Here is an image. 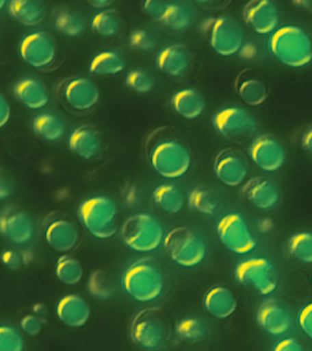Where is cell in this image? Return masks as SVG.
<instances>
[{
	"instance_id": "obj_23",
	"label": "cell",
	"mask_w": 312,
	"mask_h": 351,
	"mask_svg": "<svg viewBox=\"0 0 312 351\" xmlns=\"http://www.w3.org/2000/svg\"><path fill=\"white\" fill-rule=\"evenodd\" d=\"M155 62L161 73L171 77H180L191 64L190 51L183 44H172L159 51Z\"/></svg>"
},
{
	"instance_id": "obj_15",
	"label": "cell",
	"mask_w": 312,
	"mask_h": 351,
	"mask_svg": "<svg viewBox=\"0 0 312 351\" xmlns=\"http://www.w3.org/2000/svg\"><path fill=\"white\" fill-rule=\"evenodd\" d=\"M213 172L218 180L224 186L235 188L242 185L248 178V158L239 150L226 148L216 156L213 163Z\"/></svg>"
},
{
	"instance_id": "obj_49",
	"label": "cell",
	"mask_w": 312,
	"mask_h": 351,
	"mask_svg": "<svg viewBox=\"0 0 312 351\" xmlns=\"http://www.w3.org/2000/svg\"><path fill=\"white\" fill-rule=\"evenodd\" d=\"M11 117V107L8 99L0 93V129L4 128L10 121Z\"/></svg>"
},
{
	"instance_id": "obj_21",
	"label": "cell",
	"mask_w": 312,
	"mask_h": 351,
	"mask_svg": "<svg viewBox=\"0 0 312 351\" xmlns=\"http://www.w3.org/2000/svg\"><path fill=\"white\" fill-rule=\"evenodd\" d=\"M45 240L52 250L66 254L75 248L79 243L78 228L70 219H53L46 227Z\"/></svg>"
},
{
	"instance_id": "obj_30",
	"label": "cell",
	"mask_w": 312,
	"mask_h": 351,
	"mask_svg": "<svg viewBox=\"0 0 312 351\" xmlns=\"http://www.w3.org/2000/svg\"><path fill=\"white\" fill-rule=\"evenodd\" d=\"M126 68L125 58L114 51H101L92 58L90 63V73L99 76L116 75Z\"/></svg>"
},
{
	"instance_id": "obj_2",
	"label": "cell",
	"mask_w": 312,
	"mask_h": 351,
	"mask_svg": "<svg viewBox=\"0 0 312 351\" xmlns=\"http://www.w3.org/2000/svg\"><path fill=\"white\" fill-rule=\"evenodd\" d=\"M149 161L153 170L166 180L183 177L192 166L190 150L177 136L159 134L149 145Z\"/></svg>"
},
{
	"instance_id": "obj_3",
	"label": "cell",
	"mask_w": 312,
	"mask_h": 351,
	"mask_svg": "<svg viewBox=\"0 0 312 351\" xmlns=\"http://www.w3.org/2000/svg\"><path fill=\"white\" fill-rule=\"evenodd\" d=\"M166 277L160 266L149 258H142L123 271L122 287L126 295L138 303L157 300L163 295Z\"/></svg>"
},
{
	"instance_id": "obj_26",
	"label": "cell",
	"mask_w": 312,
	"mask_h": 351,
	"mask_svg": "<svg viewBox=\"0 0 312 351\" xmlns=\"http://www.w3.org/2000/svg\"><path fill=\"white\" fill-rule=\"evenodd\" d=\"M171 106L180 117L194 120L201 117L205 109L204 95L196 88H185L172 96Z\"/></svg>"
},
{
	"instance_id": "obj_17",
	"label": "cell",
	"mask_w": 312,
	"mask_h": 351,
	"mask_svg": "<svg viewBox=\"0 0 312 351\" xmlns=\"http://www.w3.org/2000/svg\"><path fill=\"white\" fill-rule=\"evenodd\" d=\"M256 318L259 328L274 337L283 336L292 326L289 310L276 299L263 302L257 309Z\"/></svg>"
},
{
	"instance_id": "obj_25",
	"label": "cell",
	"mask_w": 312,
	"mask_h": 351,
	"mask_svg": "<svg viewBox=\"0 0 312 351\" xmlns=\"http://www.w3.org/2000/svg\"><path fill=\"white\" fill-rule=\"evenodd\" d=\"M16 97L27 108L40 110L48 106L49 92L43 82L37 78H25L14 87Z\"/></svg>"
},
{
	"instance_id": "obj_33",
	"label": "cell",
	"mask_w": 312,
	"mask_h": 351,
	"mask_svg": "<svg viewBox=\"0 0 312 351\" xmlns=\"http://www.w3.org/2000/svg\"><path fill=\"white\" fill-rule=\"evenodd\" d=\"M193 21L191 11L179 3L166 2V8L160 23L170 29L180 32L190 27Z\"/></svg>"
},
{
	"instance_id": "obj_39",
	"label": "cell",
	"mask_w": 312,
	"mask_h": 351,
	"mask_svg": "<svg viewBox=\"0 0 312 351\" xmlns=\"http://www.w3.org/2000/svg\"><path fill=\"white\" fill-rule=\"evenodd\" d=\"M188 204L192 210L204 215H213L218 210V202L208 189L197 186L188 195Z\"/></svg>"
},
{
	"instance_id": "obj_10",
	"label": "cell",
	"mask_w": 312,
	"mask_h": 351,
	"mask_svg": "<svg viewBox=\"0 0 312 351\" xmlns=\"http://www.w3.org/2000/svg\"><path fill=\"white\" fill-rule=\"evenodd\" d=\"M220 243L233 254H250L257 247V240L248 222L240 214L229 213L222 217L216 224Z\"/></svg>"
},
{
	"instance_id": "obj_16",
	"label": "cell",
	"mask_w": 312,
	"mask_h": 351,
	"mask_svg": "<svg viewBox=\"0 0 312 351\" xmlns=\"http://www.w3.org/2000/svg\"><path fill=\"white\" fill-rule=\"evenodd\" d=\"M246 24L259 35H271L278 27L281 15L278 5L270 0H253L243 10Z\"/></svg>"
},
{
	"instance_id": "obj_34",
	"label": "cell",
	"mask_w": 312,
	"mask_h": 351,
	"mask_svg": "<svg viewBox=\"0 0 312 351\" xmlns=\"http://www.w3.org/2000/svg\"><path fill=\"white\" fill-rule=\"evenodd\" d=\"M287 250L298 262L312 265V232H298L290 236Z\"/></svg>"
},
{
	"instance_id": "obj_31",
	"label": "cell",
	"mask_w": 312,
	"mask_h": 351,
	"mask_svg": "<svg viewBox=\"0 0 312 351\" xmlns=\"http://www.w3.org/2000/svg\"><path fill=\"white\" fill-rule=\"evenodd\" d=\"M237 89L241 100L249 106H261L268 97L267 85L257 77L248 76L241 79Z\"/></svg>"
},
{
	"instance_id": "obj_27",
	"label": "cell",
	"mask_w": 312,
	"mask_h": 351,
	"mask_svg": "<svg viewBox=\"0 0 312 351\" xmlns=\"http://www.w3.org/2000/svg\"><path fill=\"white\" fill-rule=\"evenodd\" d=\"M8 10L15 21L26 27L37 26L46 16L43 3L33 0H12L8 3Z\"/></svg>"
},
{
	"instance_id": "obj_44",
	"label": "cell",
	"mask_w": 312,
	"mask_h": 351,
	"mask_svg": "<svg viewBox=\"0 0 312 351\" xmlns=\"http://www.w3.org/2000/svg\"><path fill=\"white\" fill-rule=\"evenodd\" d=\"M0 261L10 270L18 271L23 265L24 257L16 250L7 249L0 254Z\"/></svg>"
},
{
	"instance_id": "obj_53",
	"label": "cell",
	"mask_w": 312,
	"mask_h": 351,
	"mask_svg": "<svg viewBox=\"0 0 312 351\" xmlns=\"http://www.w3.org/2000/svg\"><path fill=\"white\" fill-rule=\"evenodd\" d=\"M114 1H109V0H94V1H90L89 4L94 8H107L114 5Z\"/></svg>"
},
{
	"instance_id": "obj_13",
	"label": "cell",
	"mask_w": 312,
	"mask_h": 351,
	"mask_svg": "<svg viewBox=\"0 0 312 351\" xmlns=\"http://www.w3.org/2000/svg\"><path fill=\"white\" fill-rule=\"evenodd\" d=\"M0 235L13 245H29L36 235L34 219L27 211L5 208L0 213Z\"/></svg>"
},
{
	"instance_id": "obj_6",
	"label": "cell",
	"mask_w": 312,
	"mask_h": 351,
	"mask_svg": "<svg viewBox=\"0 0 312 351\" xmlns=\"http://www.w3.org/2000/svg\"><path fill=\"white\" fill-rule=\"evenodd\" d=\"M163 225L149 213H137L120 228V237L128 248L140 254L155 252L164 243Z\"/></svg>"
},
{
	"instance_id": "obj_54",
	"label": "cell",
	"mask_w": 312,
	"mask_h": 351,
	"mask_svg": "<svg viewBox=\"0 0 312 351\" xmlns=\"http://www.w3.org/2000/svg\"><path fill=\"white\" fill-rule=\"evenodd\" d=\"M34 312L36 315H42L46 314V308L45 306H42V304H36L34 307Z\"/></svg>"
},
{
	"instance_id": "obj_55",
	"label": "cell",
	"mask_w": 312,
	"mask_h": 351,
	"mask_svg": "<svg viewBox=\"0 0 312 351\" xmlns=\"http://www.w3.org/2000/svg\"><path fill=\"white\" fill-rule=\"evenodd\" d=\"M5 5H7V2L4 1V0H0V10H2Z\"/></svg>"
},
{
	"instance_id": "obj_36",
	"label": "cell",
	"mask_w": 312,
	"mask_h": 351,
	"mask_svg": "<svg viewBox=\"0 0 312 351\" xmlns=\"http://www.w3.org/2000/svg\"><path fill=\"white\" fill-rule=\"evenodd\" d=\"M92 29L101 37H112L119 32V15L114 10H105L96 13L92 19Z\"/></svg>"
},
{
	"instance_id": "obj_43",
	"label": "cell",
	"mask_w": 312,
	"mask_h": 351,
	"mask_svg": "<svg viewBox=\"0 0 312 351\" xmlns=\"http://www.w3.org/2000/svg\"><path fill=\"white\" fill-rule=\"evenodd\" d=\"M297 323L304 335L312 340V302L301 307L298 313Z\"/></svg>"
},
{
	"instance_id": "obj_50",
	"label": "cell",
	"mask_w": 312,
	"mask_h": 351,
	"mask_svg": "<svg viewBox=\"0 0 312 351\" xmlns=\"http://www.w3.org/2000/svg\"><path fill=\"white\" fill-rule=\"evenodd\" d=\"M300 144L303 149L312 156V125L304 130L301 136Z\"/></svg>"
},
{
	"instance_id": "obj_46",
	"label": "cell",
	"mask_w": 312,
	"mask_h": 351,
	"mask_svg": "<svg viewBox=\"0 0 312 351\" xmlns=\"http://www.w3.org/2000/svg\"><path fill=\"white\" fill-rule=\"evenodd\" d=\"M166 5V2L159 1V0H149V1L144 2L142 8H144V12L146 13L151 19H153V21L160 22Z\"/></svg>"
},
{
	"instance_id": "obj_19",
	"label": "cell",
	"mask_w": 312,
	"mask_h": 351,
	"mask_svg": "<svg viewBox=\"0 0 312 351\" xmlns=\"http://www.w3.org/2000/svg\"><path fill=\"white\" fill-rule=\"evenodd\" d=\"M245 199L260 210H270L278 206L281 199L278 186L273 180L264 177L251 178L243 188Z\"/></svg>"
},
{
	"instance_id": "obj_4",
	"label": "cell",
	"mask_w": 312,
	"mask_h": 351,
	"mask_svg": "<svg viewBox=\"0 0 312 351\" xmlns=\"http://www.w3.org/2000/svg\"><path fill=\"white\" fill-rule=\"evenodd\" d=\"M78 218L88 232L98 240H108L119 230L118 206L114 199L105 195L82 200Z\"/></svg>"
},
{
	"instance_id": "obj_24",
	"label": "cell",
	"mask_w": 312,
	"mask_h": 351,
	"mask_svg": "<svg viewBox=\"0 0 312 351\" xmlns=\"http://www.w3.org/2000/svg\"><path fill=\"white\" fill-rule=\"evenodd\" d=\"M68 145L74 155L89 160L101 152V138L99 132L92 126L82 125L70 134Z\"/></svg>"
},
{
	"instance_id": "obj_42",
	"label": "cell",
	"mask_w": 312,
	"mask_h": 351,
	"mask_svg": "<svg viewBox=\"0 0 312 351\" xmlns=\"http://www.w3.org/2000/svg\"><path fill=\"white\" fill-rule=\"evenodd\" d=\"M129 43L138 51H149L155 48V43L152 36L145 29H138L131 32L129 37Z\"/></svg>"
},
{
	"instance_id": "obj_20",
	"label": "cell",
	"mask_w": 312,
	"mask_h": 351,
	"mask_svg": "<svg viewBox=\"0 0 312 351\" xmlns=\"http://www.w3.org/2000/svg\"><path fill=\"white\" fill-rule=\"evenodd\" d=\"M56 315L63 325L70 328H79L89 321L92 308L83 296L68 293L57 302Z\"/></svg>"
},
{
	"instance_id": "obj_9",
	"label": "cell",
	"mask_w": 312,
	"mask_h": 351,
	"mask_svg": "<svg viewBox=\"0 0 312 351\" xmlns=\"http://www.w3.org/2000/svg\"><path fill=\"white\" fill-rule=\"evenodd\" d=\"M235 277L242 287L263 296L270 295L278 287L275 267L263 257L248 258L238 263Z\"/></svg>"
},
{
	"instance_id": "obj_8",
	"label": "cell",
	"mask_w": 312,
	"mask_h": 351,
	"mask_svg": "<svg viewBox=\"0 0 312 351\" xmlns=\"http://www.w3.org/2000/svg\"><path fill=\"white\" fill-rule=\"evenodd\" d=\"M213 125L224 138L237 144L252 141L257 131L253 114L240 106H227L219 110L213 114Z\"/></svg>"
},
{
	"instance_id": "obj_32",
	"label": "cell",
	"mask_w": 312,
	"mask_h": 351,
	"mask_svg": "<svg viewBox=\"0 0 312 351\" xmlns=\"http://www.w3.org/2000/svg\"><path fill=\"white\" fill-rule=\"evenodd\" d=\"M55 274L62 284L76 285L83 277V267L76 257L70 254H63L57 260Z\"/></svg>"
},
{
	"instance_id": "obj_29",
	"label": "cell",
	"mask_w": 312,
	"mask_h": 351,
	"mask_svg": "<svg viewBox=\"0 0 312 351\" xmlns=\"http://www.w3.org/2000/svg\"><path fill=\"white\" fill-rule=\"evenodd\" d=\"M32 129L41 138L46 141L55 142L64 136L66 125L57 115L51 112H43L34 118Z\"/></svg>"
},
{
	"instance_id": "obj_56",
	"label": "cell",
	"mask_w": 312,
	"mask_h": 351,
	"mask_svg": "<svg viewBox=\"0 0 312 351\" xmlns=\"http://www.w3.org/2000/svg\"><path fill=\"white\" fill-rule=\"evenodd\" d=\"M311 285H312V276H311Z\"/></svg>"
},
{
	"instance_id": "obj_14",
	"label": "cell",
	"mask_w": 312,
	"mask_h": 351,
	"mask_svg": "<svg viewBox=\"0 0 312 351\" xmlns=\"http://www.w3.org/2000/svg\"><path fill=\"white\" fill-rule=\"evenodd\" d=\"M19 55L33 68L48 67L57 54L56 43L49 33L35 32L25 36L18 46Z\"/></svg>"
},
{
	"instance_id": "obj_52",
	"label": "cell",
	"mask_w": 312,
	"mask_h": 351,
	"mask_svg": "<svg viewBox=\"0 0 312 351\" xmlns=\"http://www.w3.org/2000/svg\"><path fill=\"white\" fill-rule=\"evenodd\" d=\"M293 5L300 10L312 13V1H309V0H296V1H293Z\"/></svg>"
},
{
	"instance_id": "obj_12",
	"label": "cell",
	"mask_w": 312,
	"mask_h": 351,
	"mask_svg": "<svg viewBox=\"0 0 312 351\" xmlns=\"http://www.w3.org/2000/svg\"><path fill=\"white\" fill-rule=\"evenodd\" d=\"M251 161L263 171H278L287 161V151L281 140L272 134H263L255 137L248 147Z\"/></svg>"
},
{
	"instance_id": "obj_1",
	"label": "cell",
	"mask_w": 312,
	"mask_h": 351,
	"mask_svg": "<svg viewBox=\"0 0 312 351\" xmlns=\"http://www.w3.org/2000/svg\"><path fill=\"white\" fill-rule=\"evenodd\" d=\"M268 49L270 54L286 67L301 69L312 62V38L298 25L278 27L270 35Z\"/></svg>"
},
{
	"instance_id": "obj_18",
	"label": "cell",
	"mask_w": 312,
	"mask_h": 351,
	"mask_svg": "<svg viewBox=\"0 0 312 351\" xmlns=\"http://www.w3.org/2000/svg\"><path fill=\"white\" fill-rule=\"evenodd\" d=\"M97 84L86 77H76L65 85L63 97L67 106L77 112H87L94 108L100 101Z\"/></svg>"
},
{
	"instance_id": "obj_11",
	"label": "cell",
	"mask_w": 312,
	"mask_h": 351,
	"mask_svg": "<svg viewBox=\"0 0 312 351\" xmlns=\"http://www.w3.org/2000/svg\"><path fill=\"white\" fill-rule=\"evenodd\" d=\"M245 33L234 16L222 15L213 21L210 30V45L222 57L237 54L244 45Z\"/></svg>"
},
{
	"instance_id": "obj_28",
	"label": "cell",
	"mask_w": 312,
	"mask_h": 351,
	"mask_svg": "<svg viewBox=\"0 0 312 351\" xmlns=\"http://www.w3.org/2000/svg\"><path fill=\"white\" fill-rule=\"evenodd\" d=\"M153 200L161 210L167 214L179 213L185 204L183 191L172 184H161L153 191Z\"/></svg>"
},
{
	"instance_id": "obj_7",
	"label": "cell",
	"mask_w": 312,
	"mask_h": 351,
	"mask_svg": "<svg viewBox=\"0 0 312 351\" xmlns=\"http://www.w3.org/2000/svg\"><path fill=\"white\" fill-rule=\"evenodd\" d=\"M164 249L175 265L183 268H194L201 265L207 254L205 239L188 227H177L164 239Z\"/></svg>"
},
{
	"instance_id": "obj_47",
	"label": "cell",
	"mask_w": 312,
	"mask_h": 351,
	"mask_svg": "<svg viewBox=\"0 0 312 351\" xmlns=\"http://www.w3.org/2000/svg\"><path fill=\"white\" fill-rule=\"evenodd\" d=\"M273 351H305L302 345L297 339H281L274 346Z\"/></svg>"
},
{
	"instance_id": "obj_48",
	"label": "cell",
	"mask_w": 312,
	"mask_h": 351,
	"mask_svg": "<svg viewBox=\"0 0 312 351\" xmlns=\"http://www.w3.org/2000/svg\"><path fill=\"white\" fill-rule=\"evenodd\" d=\"M13 192V184L4 170L0 169V202L8 199Z\"/></svg>"
},
{
	"instance_id": "obj_5",
	"label": "cell",
	"mask_w": 312,
	"mask_h": 351,
	"mask_svg": "<svg viewBox=\"0 0 312 351\" xmlns=\"http://www.w3.org/2000/svg\"><path fill=\"white\" fill-rule=\"evenodd\" d=\"M171 323L161 307H148L137 313L131 325L134 344L148 351L159 350L171 336Z\"/></svg>"
},
{
	"instance_id": "obj_35",
	"label": "cell",
	"mask_w": 312,
	"mask_h": 351,
	"mask_svg": "<svg viewBox=\"0 0 312 351\" xmlns=\"http://www.w3.org/2000/svg\"><path fill=\"white\" fill-rule=\"evenodd\" d=\"M174 332L183 341L199 342L207 336V326L200 318L185 317L175 324Z\"/></svg>"
},
{
	"instance_id": "obj_41",
	"label": "cell",
	"mask_w": 312,
	"mask_h": 351,
	"mask_svg": "<svg viewBox=\"0 0 312 351\" xmlns=\"http://www.w3.org/2000/svg\"><path fill=\"white\" fill-rule=\"evenodd\" d=\"M126 85L134 92L147 93L155 87V80L150 73L141 69L129 71L125 78Z\"/></svg>"
},
{
	"instance_id": "obj_38",
	"label": "cell",
	"mask_w": 312,
	"mask_h": 351,
	"mask_svg": "<svg viewBox=\"0 0 312 351\" xmlns=\"http://www.w3.org/2000/svg\"><path fill=\"white\" fill-rule=\"evenodd\" d=\"M87 289L93 298L107 300L114 295L115 287L107 271L96 270L88 280Z\"/></svg>"
},
{
	"instance_id": "obj_40",
	"label": "cell",
	"mask_w": 312,
	"mask_h": 351,
	"mask_svg": "<svg viewBox=\"0 0 312 351\" xmlns=\"http://www.w3.org/2000/svg\"><path fill=\"white\" fill-rule=\"evenodd\" d=\"M25 339L18 328L0 325V351H24Z\"/></svg>"
},
{
	"instance_id": "obj_45",
	"label": "cell",
	"mask_w": 312,
	"mask_h": 351,
	"mask_svg": "<svg viewBox=\"0 0 312 351\" xmlns=\"http://www.w3.org/2000/svg\"><path fill=\"white\" fill-rule=\"evenodd\" d=\"M21 330L30 337H37L42 329V320L38 315H26L21 320Z\"/></svg>"
},
{
	"instance_id": "obj_22",
	"label": "cell",
	"mask_w": 312,
	"mask_h": 351,
	"mask_svg": "<svg viewBox=\"0 0 312 351\" xmlns=\"http://www.w3.org/2000/svg\"><path fill=\"white\" fill-rule=\"evenodd\" d=\"M203 306L211 317L226 319L237 310V300L232 290L226 285H216L205 292Z\"/></svg>"
},
{
	"instance_id": "obj_37",
	"label": "cell",
	"mask_w": 312,
	"mask_h": 351,
	"mask_svg": "<svg viewBox=\"0 0 312 351\" xmlns=\"http://www.w3.org/2000/svg\"><path fill=\"white\" fill-rule=\"evenodd\" d=\"M55 27L67 37H78L85 29V21L79 14L64 10L57 14L54 22Z\"/></svg>"
},
{
	"instance_id": "obj_51",
	"label": "cell",
	"mask_w": 312,
	"mask_h": 351,
	"mask_svg": "<svg viewBox=\"0 0 312 351\" xmlns=\"http://www.w3.org/2000/svg\"><path fill=\"white\" fill-rule=\"evenodd\" d=\"M238 53L241 54V56L245 58V59H253L254 57H256L257 49L256 46H254L252 43H244Z\"/></svg>"
}]
</instances>
